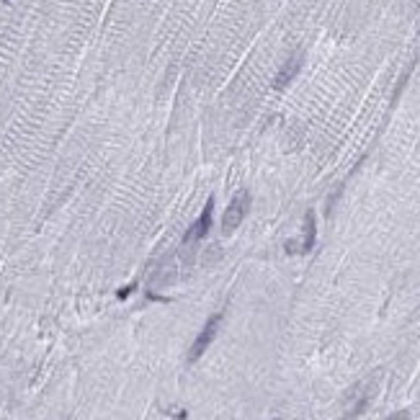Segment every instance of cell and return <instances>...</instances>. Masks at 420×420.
Instances as JSON below:
<instances>
[{"label": "cell", "instance_id": "8992f818", "mask_svg": "<svg viewBox=\"0 0 420 420\" xmlns=\"http://www.w3.org/2000/svg\"><path fill=\"white\" fill-rule=\"evenodd\" d=\"M387 420H408V412L400 410V412H394V415H392V418H387Z\"/></svg>", "mask_w": 420, "mask_h": 420}, {"label": "cell", "instance_id": "3957f363", "mask_svg": "<svg viewBox=\"0 0 420 420\" xmlns=\"http://www.w3.org/2000/svg\"><path fill=\"white\" fill-rule=\"evenodd\" d=\"M212 217H214V196H209V199H206L201 214H199V219H196L194 225L188 227L183 243L191 245V243H196V240H204L206 234H209V230H212Z\"/></svg>", "mask_w": 420, "mask_h": 420}, {"label": "cell", "instance_id": "5b68a950", "mask_svg": "<svg viewBox=\"0 0 420 420\" xmlns=\"http://www.w3.org/2000/svg\"><path fill=\"white\" fill-rule=\"evenodd\" d=\"M299 68H302V57L297 54V57H292V59H289V62H286V65L281 68V72H279V78H276V83H274L276 88H279V90L286 88V86H289V83H292V80L297 78Z\"/></svg>", "mask_w": 420, "mask_h": 420}, {"label": "cell", "instance_id": "7a4b0ae2", "mask_svg": "<svg viewBox=\"0 0 420 420\" xmlns=\"http://www.w3.org/2000/svg\"><path fill=\"white\" fill-rule=\"evenodd\" d=\"M219 325H222V312L212 314V317L206 320V325L199 330V335H196V341L191 343V351H188V363H196L201 356H204L206 348H209V346H212V341L217 338Z\"/></svg>", "mask_w": 420, "mask_h": 420}, {"label": "cell", "instance_id": "ba28073f", "mask_svg": "<svg viewBox=\"0 0 420 420\" xmlns=\"http://www.w3.org/2000/svg\"><path fill=\"white\" fill-rule=\"evenodd\" d=\"M276 420H279V418H276Z\"/></svg>", "mask_w": 420, "mask_h": 420}, {"label": "cell", "instance_id": "52a82bcc", "mask_svg": "<svg viewBox=\"0 0 420 420\" xmlns=\"http://www.w3.org/2000/svg\"><path fill=\"white\" fill-rule=\"evenodd\" d=\"M3 3H8V0H3Z\"/></svg>", "mask_w": 420, "mask_h": 420}, {"label": "cell", "instance_id": "6da1fadb", "mask_svg": "<svg viewBox=\"0 0 420 420\" xmlns=\"http://www.w3.org/2000/svg\"><path fill=\"white\" fill-rule=\"evenodd\" d=\"M248 212H250V194L243 188V191H237V194L232 196L230 206L225 209V217H222V232L232 234L237 227L243 225V219L248 217Z\"/></svg>", "mask_w": 420, "mask_h": 420}, {"label": "cell", "instance_id": "277c9868", "mask_svg": "<svg viewBox=\"0 0 420 420\" xmlns=\"http://www.w3.org/2000/svg\"><path fill=\"white\" fill-rule=\"evenodd\" d=\"M314 237H317V219H314V212H307L304 214V240L299 245L286 248V253H310L314 248Z\"/></svg>", "mask_w": 420, "mask_h": 420}]
</instances>
